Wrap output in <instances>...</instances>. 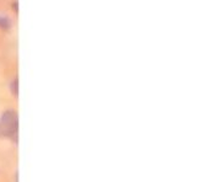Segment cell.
Instances as JSON below:
<instances>
[{
  "mask_svg": "<svg viewBox=\"0 0 210 182\" xmlns=\"http://www.w3.org/2000/svg\"><path fill=\"white\" fill-rule=\"evenodd\" d=\"M11 91H13V94H14L15 96L19 95V79L17 78L11 83Z\"/></svg>",
  "mask_w": 210,
  "mask_h": 182,
  "instance_id": "1",
  "label": "cell"
},
{
  "mask_svg": "<svg viewBox=\"0 0 210 182\" xmlns=\"http://www.w3.org/2000/svg\"><path fill=\"white\" fill-rule=\"evenodd\" d=\"M13 9H15V11H17V1L14 3V8H13Z\"/></svg>",
  "mask_w": 210,
  "mask_h": 182,
  "instance_id": "4",
  "label": "cell"
},
{
  "mask_svg": "<svg viewBox=\"0 0 210 182\" xmlns=\"http://www.w3.org/2000/svg\"><path fill=\"white\" fill-rule=\"evenodd\" d=\"M0 137H8V128L4 123H0Z\"/></svg>",
  "mask_w": 210,
  "mask_h": 182,
  "instance_id": "3",
  "label": "cell"
},
{
  "mask_svg": "<svg viewBox=\"0 0 210 182\" xmlns=\"http://www.w3.org/2000/svg\"><path fill=\"white\" fill-rule=\"evenodd\" d=\"M0 27L5 28V30L10 27V21L8 17H0Z\"/></svg>",
  "mask_w": 210,
  "mask_h": 182,
  "instance_id": "2",
  "label": "cell"
}]
</instances>
